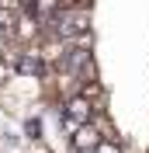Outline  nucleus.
Returning <instances> with one entry per match:
<instances>
[{
	"mask_svg": "<svg viewBox=\"0 0 149 153\" xmlns=\"http://www.w3.org/2000/svg\"><path fill=\"white\" fill-rule=\"evenodd\" d=\"M97 111H101V108H94V101L83 97V94H73V97H66V101H63V115H66V118H73V122H80V125L90 122Z\"/></svg>",
	"mask_w": 149,
	"mask_h": 153,
	"instance_id": "nucleus-1",
	"label": "nucleus"
},
{
	"mask_svg": "<svg viewBox=\"0 0 149 153\" xmlns=\"http://www.w3.org/2000/svg\"><path fill=\"white\" fill-rule=\"evenodd\" d=\"M101 139H104V136H101V129H97L94 122H83L73 136H69V146H73V153H80V150H94Z\"/></svg>",
	"mask_w": 149,
	"mask_h": 153,
	"instance_id": "nucleus-2",
	"label": "nucleus"
},
{
	"mask_svg": "<svg viewBox=\"0 0 149 153\" xmlns=\"http://www.w3.org/2000/svg\"><path fill=\"white\" fill-rule=\"evenodd\" d=\"M94 153H121V143L114 139V136H104L101 143L94 146Z\"/></svg>",
	"mask_w": 149,
	"mask_h": 153,
	"instance_id": "nucleus-3",
	"label": "nucleus"
},
{
	"mask_svg": "<svg viewBox=\"0 0 149 153\" xmlns=\"http://www.w3.org/2000/svg\"><path fill=\"white\" fill-rule=\"evenodd\" d=\"M76 129H80V122H73V118H66V115H63V132H66V136H73Z\"/></svg>",
	"mask_w": 149,
	"mask_h": 153,
	"instance_id": "nucleus-4",
	"label": "nucleus"
},
{
	"mask_svg": "<svg viewBox=\"0 0 149 153\" xmlns=\"http://www.w3.org/2000/svg\"><path fill=\"white\" fill-rule=\"evenodd\" d=\"M31 153H49V146H45V143H42V139L35 136V143H31Z\"/></svg>",
	"mask_w": 149,
	"mask_h": 153,
	"instance_id": "nucleus-5",
	"label": "nucleus"
},
{
	"mask_svg": "<svg viewBox=\"0 0 149 153\" xmlns=\"http://www.w3.org/2000/svg\"><path fill=\"white\" fill-rule=\"evenodd\" d=\"M7 76H10V66H7V63H4V59H0V84H4Z\"/></svg>",
	"mask_w": 149,
	"mask_h": 153,
	"instance_id": "nucleus-6",
	"label": "nucleus"
},
{
	"mask_svg": "<svg viewBox=\"0 0 149 153\" xmlns=\"http://www.w3.org/2000/svg\"><path fill=\"white\" fill-rule=\"evenodd\" d=\"M56 4H59V7H66V4H80V0H56Z\"/></svg>",
	"mask_w": 149,
	"mask_h": 153,
	"instance_id": "nucleus-7",
	"label": "nucleus"
},
{
	"mask_svg": "<svg viewBox=\"0 0 149 153\" xmlns=\"http://www.w3.org/2000/svg\"><path fill=\"white\" fill-rule=\"evenodd\" d=\"M80 153H94V150H80Z\"/></svg>",
	"mask_w": 149,
	"mask_h": 153,
	"instance_id": "nucleus-8",
	"label": "nucleus"
}]
</instances>
